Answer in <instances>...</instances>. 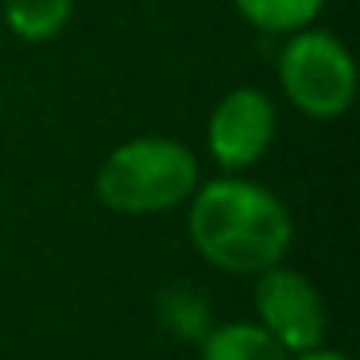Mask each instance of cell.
Instances as JSON below:
<instances>
[{
    "label": "cell",
    "mask_w": 360,
    "mask_h": 360,
    "mask_svg": "<svg viewBox=\"0 0 360 360\" xmlns=\"http://www.w3.org/2000/svg\"><path fill=\"white\" fill-rule=\"evenodd\" d=\"M256 314L259 326L295 356V352H310L326 341V302H321L318 287L295 267H267L256 275Z\"/></svg>",
    "instance_id": "obj_4"
},
{
    "label": "cell",
    "mask_w": 360,
    "mask_h": 360,
    "mask_svg": "<svg viewBox=\"0 0 360 360\" xmlns=\"http://www.w3.org/2000/svg\"><path fill=\"white\" fill-rule=\"evenodd\" d=\"M275 101L256 86H236L217 101L205 128V148L221 171L236 174L256 167L275 140Z\"/></svg>",
    "instance_id": "obj_5"
},
{
    "label": "cell",
    "mask_w": 360,
    "mask_h": 360,
    "mask_svg": "<svg viewBox=\"0 0 360 360\" xmlns=\"http://www.w3.org/2000/svg\"><path fill=\"white\" fill-rule=\"evenodd\" d=\"M202 360H290L259 321H229L202 337Z\"/></svg>",
    "instance_id": "obj_6"
},
{
    "label": "cell",
    "mask_w": 360,
    "mask_h": 360,
    "mask_svg": "<svg viewBox=\"0 0 360 360\" xmlns=\"http://www.w3.org/2000/svg\"><path fill=\"white\" fill-rule=\"evenodd\" d=\"M202 182L198 155L171 136H140L105 155L97 167V198L124 217H151L182 205Z\"/></svg>",
    "instance_id": "obj_2"
},
{
    "label": "cell",
    "mask_w": 360,
    "mask_h": 360,
    "mask_svg": "<svg viewBox=\"0 0 360 360\" xmlns=\"http://www.w3.org/2000/svg\"><path fill=\"white\" fill-rule=\"evenodd\" d=\"M74 0H4V24L24 43H47L70 24Z\"/></svg>",
    "instance_id": "obj_8"
},
{
    "label": "cell",
    "mask_w": 360,
    "mask_h": 360,
    "mask_svg": "<svg viewBox=\"0 0 360 360\" xmlns=\"http://www.w3.org/2000/svg\"><path fill=\"white\" fill-rule=\"evenodd\" d=\"M155 314H159V326L174 341H186V345H202V337L213 329L210 298L194 287H167L155 302Z\"/></svg>",
    "instance_id": "obj_7"
},
{
    "label": "cell",
    "mask_w": 360,
    "mask_h": 360,
    "mask_svg": "<svg viewBox=\"0 0 360 360\" xmlns=\"http://www.w3.org/2000/svg\"><path fill=\"white\" fill-rule=\"evenodd\" d=\"M190 202V240L205 264L229 275H259L283 264L295 240L290 213L267 186L248 179L198 182Z\"/></svg>",
    "instance_id": "obj_1"
},
{
    "label": "cell",
    "mask_w": 360,
    "mask_h": 360,
    "mask_svg": "<svg viewBox=\"0 0 360 360\" xmlns=\"http://www.w3.org/2000/svg\"><path fill=\"white\" fill-rule=\"evenodd\" d=\"M233 8L267 35H295L321 16L326 0H233Z\"/></svg>",
    "instance_id": "obj_9"
},
{
    "label": "cell",
    "mask_w": 360,
    "mask_h": 360,
    "mask_svg": "<svg viewBox=\"0 0 360 360\" xmlns=\"http://www.w3.org/2000/svg\"><path fill=\"white\" fill-rule=\"evenodd\" d=\"M279 86L298 112L314 120H333L352 105L356 66L337 35L302 27L279 51Z\"/></svg>",
    "instance_id": "obj_3"
},
{
    "label": "cell",
    "mask_w": 360,
    "mask_h": 360,
    "mask_svg": "<svg viewBox=\"0 0 360 360\" xmlns=\"http://www.w3.org/2000/svg\"><path fill=\"white\" fill-rule=\"evenodd\" d=\"M290 360H349V356H345V352H333V349H321V345H318V349H310V352H295Z\"/></svg>",
    "instance_id": "obj_10"
}]
</instances>
